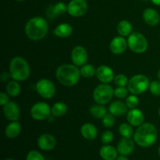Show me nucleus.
Listing matches in <instances>:
<instances>
[{
  "mask_svg": "<svg viewBox=\"0 0 160 160\" xmlns=\"http://www.w3.org/2000/svg\"><path fill=\"white\" fill-rule=\"evenodd\" d=\"M158 133L156 127L150 123H144L138 128L134 134L136 144L143 148H148L156 143Z\"/></svg>",
  "mask_w": 160,
  "mask_h": 160,
  "instance_id": "f257e3e1",
  "label": "nucleus"
},
{
  "mask_svg": "<svg viewBox=\"0 0 160 160\" xmlns=\"http://www.w3.org/2000/svg\"><path fill=\"white\" fill-rule=\"evenodd\" d=\"M56 77L61 84L66 87H72L79 81L81 72L74 64H63L57 68Z\"/></svg>",
  "mask_w": 160,
  "mask_h": 160,
  "instance_id": "f03ea898",
  "label": "nucleus"
},
{
  "mask_svg": "<svg viewBox=\"0 0 160 160\" xmlns=\"http://www.w3.org/2000/svg\"><path fill=\"white\" fill-rule=\"evenodd\" d=\"M48 23L42 17H34L30 19L25 26V32L31 40L39 41L46 36Z\"/></svg>",
  "mask_w": 160,
  "mask_h": 160,
  "instance_id": "7ed1b4c3",
  "label": "nucleus"
},
{
  "mask_svg": "<svg viewBox=\"0 0 160 160\" xmlns=\"http://www.w3.org/2000/svg\"><path fill=\"white\" fill-rule=\"evenodd\" d=\"M9 73L12 79L18 82L26 81L31 73L28 61L21 56L13 57L9 63Z\"/></svg>",
  "mask_w": 160,
  "mask_h": 160,
  "instance_id": "20e7f679",
  "label": "nucleus"
},
{
  "mask_svg": "<svg viewBox=\"0 0 160 160\" xmlns=\"http://www.w3.org/2000/svg\"><path fill=\"white\" fill-rule=\"evenodd\" d=\"M149 85L150 83L147 77L142 74H138L129 80L128 88L131 94L138 95L149 88Z\"/></svg>",
  "mask_w": 160,
  "mask_h": 160,
  "instance_id": "39448f33",
  "label": "nucleus"
},
{
  "mask_svg": "<svg viewBox=\"0 0 160 160\" xmlns=\"http://www.w3.org/2000/svg\"><path fill=\"white\" fill-rule=\"evenodd\" d=\"M114 95V89L109 84H102L97 86L93 92V98L97 104L109 103Z\"/></svg>",
  "mask_w": 160,
  "mask_h": 160,
  "instance_id": "423d86ee",
  "label": "nucleus"
},
{
  "mask_svg": "<svg viewBox=\"0 0 160 160\" xmlns=\"http://www.w3.org/2000/svg\"><path fill=\"white\" fill-rule=\"evenodd\" d=\"M128 47L135 53H143L147 50L148 46L146 38L138 32L131 33L128 38Z\"/></svg>",
  "mask_w": 160,
  "mask_h": 160,
  "instance_id": "0eeeda50",
  "label": "nucleus"
},
{
  "mask_svg": "<svg viewBox=\"0 0 160 160\" xmlns=\"http://www.w3.org/2000/svg\"><path fill=\"white\" fill-rule=\"evenodd\" d=\"M36 90L41 97L44 98H52L56 94V87L50 80L42 78L36 84Z\"/></svg>",
  "mask_w": 160,
  "mask_h": 160,
  "instance_id": "6e6552de",
  "label": "nucleus"
},
{
  "mask_svg": "<svg viewBox=\"0 0 160 160\" xmlns=\"http://www.w3.org/2000/svg\"><path fill=\"white\" fill-rule=\"evenodd\" d=\"M52 113V108L44 102H39L33 105L31 109V115L34 120H48Z\"/></svg>",
  "mask_w": 160,
  "mask_h": 160,
  "instance_id": "1a4fd4ad",
  "label": "nucleus"
},
{
  "mask_svg": "<svg viewBox=\"0 0 160 160\" xmlns=\"http://www.w3.org/2000/svg\"><path fill=\"white\" fill-rule=\"evenodd\" d=\"M88 8L85 0H71L67 5V12L73 17H80L87 12Z\"/></svg>",
  "mask_w": 160,
  "mask_h": 160,
  "instance_id": "9d476101",
  "label": "nucleus"
},
{
  "mask_svg": "<svg viewBox=\"0 0 160 160\" xmlns=\"http://www.w3.org/2000/svg\"><path fill=\"white\" fill-rule=\"evenodd\" d=\"M88 52L83 46L78 45L74 47L71 52L72 62L77 67H82L88 61Z\"/></svg>",
  "mask_w": 160,
  "mask_h": 160,
  "instance_id": "9b49d317",
  "label": "nucleus"
},
{
  "mask_svg": "<svg viewBox=\"0 0 160 160\" xmlns=\"http://www.w3.org/2000/svg\"><path fill=\"white\" fill-rule=\"evenodd\" d=\"M96 77L102 84H109L114 80V71L112 69L106 65L98 67L96 70Z\"/></svg>",
  "mask_w": 160,
  "mask_h": 160,
  "instance_id": "f8f14e48",
  "label": "nucleus"
},
{
  "mask_svg": "<svg viewBox=\"0 0 160 160\" xmlns=\"http://www.w3.org/2000/svg\"><path fill=\"white\" fill-rule=\"evenodd\" d=\"M3 113L7 120L10 121H17L20 115V108L14 102H9L3 106Z\"/></svg>",
  "mask_w": 160,
  "mask_h": 160,
  "instance_id": "ddd939ff",
  "label": "nucleus"
},
{
  "mask_svg": "<svg viewBox=\"0 0 160 160\" xmlns=\"http://www.w3.org/2000/svg\"><path fill=\"white\" fill-rule=\"evenodd\" d=\"M128 46V41L125 39L124 37L117 36L111 41L109 48L113 54L120 55L126 51Z\"/></svg>",
  "mask_w": 160,
  "mask_h": 160,
  "instance_id": "4468645a",
  "label": "nucleus"
},
{
  "mask_svg": "<svg viewBox=\"0 0 160 160\" xmlns=\"http://www.w3.org/2000/svg\"><path fill=\"white\" fill-rule=\"evenodd\" d=\"M38 145L44 151L52 150L56 145V139L52 134H43L38 138Z\"/></svg>",
  "mask_w": 160,
  "mask_h": 160,
  "instance_id": "2eb2a0df",
  "label": "nucleus"
},
{
  "mask_svg": "<svg viewBox=\"0 0 160 160\" xmlns=\"http://www.w3.org/2000/svg\"><path fill=\"white\" fill-rule=\"evenodd\" d=\"M145 116L143 112L141 109H131V110L128 111L127 113V120L128 122L133 127H139L142 125L144 122Z\"/></svg>",
  "mask_w": 160,
  "mask_h": 160,
  "instance_id": "dca6fc26",
  "label": "nucleus"
},
{
  "mask_svg": "<svg viewBox=\"0 0 160 160\" xmlns=\"http://www.w3.org/2000/svg\"><path fill=\"white\" fill-rule=\"evenodd\" d=\"M117 151L122 156H129L134 149V143L131 138H123L117 145Z\"/></svg>",
  "mask_w": 160,
  "mask_h": 160,
  "instance_id": "f3484780",
  "label": "nucleus"
},
{
  "mask_svg": "<svg viewBox=\"0 0 160 160\" xmlns=\"http://www.w3.org/2000/svg\"><path fill=\"white\" fill-rule=\"evenodd\" d=\"M143 19L149 26H156L160 21L159 12L152 8H147L145 9L143 12Z\"/></svg>",
  "mask_w": 160,
  "mask_h": 160,
  "instance_id": "a211bd4d",
  "label": "nucleus"
},
{
  "mask_svg": "<svg viewBox=\"0 0 160 160\" xmlns=\"http://www.w3.org/2000/svg\"><path fill=\"white\" fill-rule=\"evenodd\" d=\"M128 107L126 103L121 101H114L109 105V111L114 117H122L128 113Z\"/></svg>",
  "mask_w": 160,
  "mask_h": 160,
  "instance_id": "6ab92c4d",
  "label": "nucleus"
},
{
  "mask_svg": "<svg viewBox=\"0 0 160 160\" xmlns=\"http://www.w3.org/2000/svg\"><path fill=\"white\" fill-rule=\"evenodd\" d=\"M81 135L87 140H94L98 136V131L95 125L91 123H86L81 128Z\"/></svg>",
  "mask_w": 160,
  "mask_h": 160,
  "instance_id": "aec40b11",
  "label": "nucleus"
},
{
  "mask_svg": "<svg viewBox=\"0 0 160 160\" xmlns=\"http://www.w3.org/2000/svg\"><path fill=\"white\" fill-rule=\"evenodd\" d=\"M53 33L58 38H66L70 37L73 33V28L71 25L67 23H62L56 26L55 28Z\"/></svg>",
  "mask_w": 160,
  "mask_h": 160,
  "instance_id": "412c9836",
  "label": "nucleus"
},
{
  "mask_svg": "<svg viewBox=\"0 0 160 160\" xmlns=\"http://www.w3.org/2000/svg\"><path fill=\"white\" fill-rule=\"evenodd\" d=\"M100 156L104 160H115L117 159L118 151L112 145H106L102 147L99 151Z\"/></svg>",
  "mask_w": 160,
  "mask_h": 160,
  "instance_id": "4be33fe9",
  "label": "nucleus"
},
{
  "mask_svg": "<svg viewBox=\"0 0 160 160\" xmlns=\"http://www.w3.org/2000/svg\"><path fill=\"white\" fill-rule=\"evenodd\" d=\"M21 131V125L17 121H12L9 123L5 129V134L8 138L13 139L18 137Z\"/></svg>",
  "mask_w": 160,
  "mask_h": 160,
  "instance_id": "5701e85b",
  "label": "nucleus"
},
{
  "mask_svg": "<svg viewBox=\"0 0 160 160\" xmlns=\"http://www.w3.org/2000/svg\"><path fill=\"white\" fill-rule=\"evenodd\" d=\"M132 25L128 20H122L117 25V32L122 37L129 36L132 32Z\"/></svg>",
  "mask_w": 160,
  "mask_h": 160,
  "instance_id": "b1692460",
  "label": "nucleus"
},
{
  "mask_svg": "<svg viewBox=\"0 0 160 160\" xmlns=\"http://www.w3.org/2000/svg\"><path fill=\"white\" fill-rule=\"evenodd\" d=\"M90 113L96 119H102L107 114V109L103 105H94L90 108Z\"/></svg>",
  "mask_w": 160,
  "mask_h": 160,
  "instance_id": "393cba45",
  "label": "nucleus"
},
{
  "mask_svg": "<svg viewBox=\"0 0 160 160\" xmlns=\"http://www.w3.org/2000/svg\"><path fill=\"white\" fill-rule=\"evenodd\" d=\"M67 112V106L64 102H59L55 103L52 107V114L55 117H62Z\"/></svg>",
  "mask_w": 160,
  "mask_h": 160,
  "instance_id": "a878e982",
  "label": "nucleus"
},
{
  "mask_svg": "<svg viewBox=\"0 0 160 160\" xmlns=\"http://www.w3.org/2000/svg\"><path fill=\"white\" fill-rule=\"evenodd\" d=\"M20 91H21V88H20V84L18 83V81H15V80L9 81L6 85V92L10 96H18L20 93Z\"/></svg>",
  "mask_w": 160,
  "mask_h": 160,
  "instance_id": "bb28decb",
  "label": "nucleus"
},
{
  "mask_svg": "<svg viewBox=\"0 0 160 160\" xmlns=\"http://www.w3.org/2000/svg\"><path fill=\"white\" fill-rule=\"evenodd\" d=\"M81 76L84 78H91L96 74V70L92 64H84L80 69Z\"/></svg>",
  "mask_w": 160,
  "mask_h": 160,
  "instance_id": "cd10ccee",
  "label": "nucleus"
},
{
  "mask_svg": "<svg viewBox=\"0 0 160 160\" xmlns=\"http://www.w3.org/2000/svg\"><path fill=\"white\" fill-rule=\"evenodd\" d=\"M129 123H123L119 127V132L120 135L123 138H131L134 136V130Z\"/></svg>",
  "mask_w": 160,
  "mask_h": 160,
  "instance_id": "c85d7f7f",
  "label": "nucleus"
},
{
  "mask_svg": "<svg viewBox=\"0 0 160 160\" xmlns=\"http://www.w3.org/2000/svg\"><path fill=\"white\" fill-rule=\"evenodd\" d=\"M53 13L56 15H63L67 12V6L64 2H59L52 7Z\"/></svg>",
  "mask_w": 160,
  "mask_h": 160,
  "instance_id": "c756f323",
  "label": "nucleus"
},
{
  "mask_svg": "<svg viewBox=\"0 0 160 160\" xmlns=\"http://www.w3.org/2000/svg\"><path fill=\"white\" fill-rule=\"evenodd\" d=\"M126 105L129 109H135L139 104V99L135 95H131L126 98Z\"/></svg>",
  "mask_w": 160,
  "mask_h": 160,
  "instance_id": "7c9ffc66",
  "label": "nucleus"
},
{
  "mask_svg": "<svg viewBox=\"0 0 160 160\" xmlns=\"http://www.w3.org/2000/svg\"><path fill=\"white\" fill-rule=\"evenodd\" d=\"M114 84L117 86V87H125L127 84H128V78L127 76L123 74H118L114 78Z\"/></svg>",
  "mask_w": 160,
  "mask_h": 160,
  "instance_id": "2f4dec72",
  "label": "nucleus"
},
{
  "mask_svg": "<svg viewBox=\"0 0 160 160\" xmlns=\"http://www.w3.org/2000/svg\"><path fill=\"white\" fill-rule=\"evenodd\" d=\"M102 123L103 126L106 128H110L115 123V117L112 114L107 113L104 117L102 118Z\"/></svg>",
  "mask_w": 160,
  "mask_h": 160,
  "instance_id": "473e14b6",
  "label": "nucleus"
},
{
  "mask_svg": "<svg viewBox=\"0 0 160 160\" xmlns=\"http://www.w3.org/2000/svg\"><path fill=\"white\" fill-rule=\"evenodd\" d=\"M129 90L128 88H126L125 87H117V88L114 90V95L117 98H124L128 96V93H129Z\"/></svg>",
  "mask_w": 160,
  "mask_h": 160,
  "instance_id": "72a5a7b5",
  "label": "nucleus"
},
{
  "mask_svg": "<svg viewBox=\"0 0 160 160\" xmlns=\"http://www.w3.org/2000/svg\"><path fill=\"white\" fill-rule=\"evenodd\" d=\"M149 90L152 95L159 96L160 95V81H153L150 83Z\"/></svg>",
  "mask_w": 160,
  "mask_h": 160,
  "instance_id": "f704fd0d",
  "label": "nucleus"
},
{
  "mask_svg": "<svg viewBox=\"0 0 160 160\" xmlns=\"http://www.w3.org/2000/svg\"><path fill=\"white\" fill-rule=\"evenodd\" d=\"M113 133L111 131H106L102 133L101 136V140L102 143L108 145V144L111 143L113 140Z\"/></svg>",
  "mask_w": 160,
  "mask_h": 160,
  "instance_id": "c9c22d12",
  "label": "nucleus"
},
{
  "mask_svg": "<svg viewBox=\"0 0 160 160\" xmlns=\"http://www.w3.org/2000/svg\"><path fill=\"white\" fill-rule=\"evenodd\" d=\"M27 160H45L44 156L38 152V151L33 150L28 152V156H27Z\"/></svg>",
  "mask_w": 160,
  "mask_h": 160,
  "instance_id": "e433bc0d",
  "label": "nucleus"
},
{
  "mask_svg": "<svg viewBox=\"0 0 160 160\" xmlns=\"http://www.w3.org/2000/svg\"><path fill=\"white\" fill-rule=\"evenodd\" d=\"M9 102V94L7 92H1L0 93V105L2 106H5L6 103H8Z\"/></svg>",
  "mask_w": 160,
  "mask_h": 160,
  "instance_id": "4c0bfd02",
  "label": "nucleus"
},
{
  "mask_svg": "<svg viewBox=\"0 0 160 160\" xmlns=\"http://www.w3.org/2000/svg\"><path fill=\"white\" fill-rule=\"evenodd\" d=\"M10 78H12L10 73H8V72L5 71L1 74V79L3 82H6V81H9Z\"/></svg>",
  "mask_w": 160,
  "mask_h": 160,
  "instance_id": "58836bf2",
  "label": "nucleus"
},
{
  "mask_svg": "<svg viewBox=\"0 0 160 160\" xmlns=\"http://www.w3.org/2000/svg\"><path fill=\"white\" fill-rule=\"evenodd\" d=\"M117 160H129L126 157V156H120L117 158Z\"/></svg>",
  "mask_w": 160,
  "mask_h": 160,
  "instance_id": "ea45409f",
  "label": "nucleus"
},
{
  "mask_svg": "<svg viewBox=\"0 0 160 160\" xmlns=\"http://www.w3.org/2000/svg\"><path fill=\"white\" fill-rule=\"evenodd\" d=\"M151 2L153 3V4L160 6V0H151Z\"/></svg>",
  "mask_w": 160,
  "mask_h": 160,
  "instance_id": "a19ab883",
  "label": "nucleus"
},
{
  "mask_svg": "<svg viewBox=\"0 0 160 160\" xmlns=\"http://www.w3.org/2000/svg\"><path fill=\"white\" fill-rule=\"evenodd\" d=\"M157 76H158V78H159V81H160V70H159V71H158V74H157Z\"/></svg>",
  "mask_w": 160,
  "mask_h": 160,
  "instance_id": "79ce46f5",
  "label": "nucleus"
},
{
  "mask_svg": "<svg viewBox=\"0 0 160 160\" xmlns=\"http://www.w3.org/2000/svg\"><path fill=\"white\" fill-rule=\"evenodd\" d=\"M16 1H17V2H23V1H25V0H16Z\"/></svg>",
  "mask_w": 160,
  "mask_h": 160,
  "instance_id": "37998d69",
  "label": "nucleus"
},
{
  "mask_svg": "<svg viewBox=\"0 0 160 160\" xmlns=\"http://www.w3.org/2000/svg\"><path fill=\"white\" fill-rule=\"evenodd\" d=\"M158 152H159V156H160V146H159V150H158Z\"/></svg>",
  "mask_w": 160,
  "mask_h": 160,
  "instance_id": "c03bdc74",
  "label": "nucleus"
},
{
  "mask_svg": "<svg viewBox=\"0 0 160 160\" xmlns=\"http://www.w3.org/2000/svg\"><path fill=\"white\" fill-rule=\"evenodd\" d=\"M159 116L160 117V107H159Z\"/></svg>",
  "mask_w": 160,
  "mask_h": 160,
  "instance_id": "a18cd8bd",
  "label": "nucleus"
},
{
  "mask_svg": "<svg viewBox=\"0 0 160 160\" xmlns=\"http://www.w3.org/2000/svg\"><path fill=\"white\" fill-rule=\"evenodd\" d=\"M5 160H14V159H5Z\"/></svg>",
  "mask_w": 160,
  "mask_h": 160,
  "instance_id": "49530a36",
  "label": "nucleus"
},
{
  "mask_svg": "<svg viewBox=\"0 0 160 160\" xmlns=\"http://www.w3.org/2000/svg\"><path fill=\"white\" fill-rule=\"evenodd\" d=\"M144 1H148V0H144Z\"/></svg>",
  "mask_w": 160,
  "mask_h": 160,
  "instance_id": "de8ad7c7",
  "label": "nucleus"
}]
</instances>
